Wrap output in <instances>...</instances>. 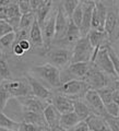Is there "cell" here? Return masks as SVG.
Listing matches in <instances>:
<instances>
[{"instance_id":"6da1fadb","label":"cell","mask_w":119,"mask_h":131,"mask_svg":"<svg viewBox=\"0 0 119 131\" xmlns=\"http://www.w3.org/2000/svg\"><path fill=\"white\" fill-rule=\"evenodd\" d=\"M32 71L36 77H38L39 79L45 81L47 84H49L51 88L58 89L61 85V79H60V70L58 68H56L55 66L50 64L49 62H46L44 64L35 66L33 67Z\"/></svg>"},{"instance_id":"7a4b0ae2","label":"cell","mask_w":119,"mask_h":131,"mask_svg":"<svg viewBox=\"0 0 119 131\" xmlns=\"http://www.w3.org/2000/svg\"><path fill=\"white\" fill-rule=\"evenodd\" d=\"M93 51V47L88 36H83L73 45V49L71 51V63L91 62Z\"/></svg>"},{"instance_id":"3957f363","label":"cell","mask_w":119,"mask_h":131,"mask_svg":"<svg viewBox=\"0 0 119 131\" xmlns=\"http://www.w3.org/2000/svg\"><path fill=\"white\" fill-rule=\"evenodd\" d=\"M1 85L7 90V92L10 94L11 98H20L32 95L31 86L28 84L26 78H19V79H10L3 80Z\"/></svg>"},{"instance_id":"277c9868","label":"cell","mask_w":119,"mask_h":131,"mask_svg":"<svg viewBox=\"0 0 119 131\" xmlns=\"http://www.w3.org/2000/svg\"><path fill=\"white\" fill-rule=\"evenodd\" d=\"M90 88L83 80H69L67 82H63L58 88L59 94H62L64 96H68L72 100H78L80 96L83 95Z\"/></svg>"},{"instance_id":"5b68a950","label":"cell","mask_w":119,"mask_h":131,"mask_svg":"<svg viewBox=\"0 0 119 131\" xmlns=\"http://www.w3.org/2000/svg\"><path fill=\"white\" fill-rule=\"evenodd\" d=\"M47 59L49 63L55 66L59 70L60 69H66L71 63V51L69 49L62 47L48 48Z\"/></svg>"},{"instance_id":"8992f818","label":"cell","mask_w":119,"mask_h":131,"mask_svg":"<svg viewBox=\"0 0 119 131\" xmlns=\"http://www.w3.org/2000/svg\"><path fill=\"white\" fill-rule=\"evenodd\" d=\"M83 81L89 85L90 89L96 90V91L104 89L106 86H109V77L105 74L103 71H101L100 69H97L92 62L88 74L84 78Z\"/></svg>"},{"instance_id":"52a82bcc","label":"cell","mask_w":119,"mask_h":131,"mask_svg":"<svg viewBox=\"0 0 119 131\" xmlns=\"http://www.w3.org/2000/svg\"><path fill=\"white\" fill-rule=\"evenodd\" d=\"M92 63L95 66L97 69H100L101 71H103L105 74H107L108 77H114V78L117 79L116 72H115V70H114V67H113L112 60H110V58H109L106 45L97 51V54L95 55V57H94Z\"/></svg>"},{"instance_id":"ba28073f","label":"cell","mask_w":119,"mask_h":131,"mask_svg":"<svg viewBox=\"0 0 119 131\" xmlns=\"http://www.w3.org/2000/svg\"><path fill=\"white\" fill-rule=\"evenodd\" d=\"M103 30L108 36L109 43H113L119 38V16L115 11L107 10Z\"/></svg>"},{"instance_id":"9c48e42d","label":"cell","mask_w":119,"mask_h":131,"mask_svg":"<svg viewBox=\"0 0 119 131\" xmlns=\"http://www.w3.org/2000/svg\"><path fill=\"white\" fill-rule=\"evenodd\" d=\"M84 100H85V103L89 105V107L92 109L93 114H96L102 117L107 115L105 110V105L103 104V102H102L96 90L89 89L84 94Z\"/></svg>"},{"instance_id":"30bf717a","label":"cell","mask_w":119,"mask_h":131,"mask_svg":"<svg viewBox=\"0 0 119 131\" xmlns=\"http://www.w3.org/2000/svg\"><path fill=\"white\" fill-rule=\"evenodd\" d=\"M25 78L27 79L28 84H30V86H31V92H32L33 96H35L36 98H38L40 101L50 102L51 96H52V93L50 90H48L42 82H39L36 78H34L31 74H27Z\"/></svg>"},{"instance_id":"8fae6325","label":"cell","mask_w":119,"mask_h":131,"mask_svg":"<svg viewBox=\"0 0 119 131\" xmlns=\"http://www.w3.org/2000/svg\"><path fill=\"white\" fill-rule=\"evenodd\" d=\"M68 24H69V18L67 14L64 13L63 9L61 7H58L56 12V20H55V37H54V42H61L63 39L66 32L68 28Z\"/></svg>"},{"instance_id":"7c38bea8","label":"cell","mask_w":119,"mask_h":131,"mask_svg":"<svg viewBox=\"0 0 119 131\" xmlns=\"http://www.w3.org/2000/svg\"><path fill=\"white\" fill-rule=\"evenodd\" d=\"M107 8L102 1H95V6L92 12V20H91V30L104 31V22L107 14Z\"/></svg>"},{"instance_id":"4fadbf2b","label":"cell","mask_w":119,"mask_h":131,"mask_svg":"<svg viewBox=\"0 0 119 131\" xmlns=\"http://www.w3.org/2000/svg\"><path fill=\"white\" fill-rule=\"evenodd\" d=\"M88 38L91 43L92 47H93V56H92V60L91 62L93 61L94 57L97 54V51L100 50L102 47H104L105 45L109 44V40H108V36L107 34L104 32V31H97V30H91L88 33Z\"/></svg>"},{"instance_id":"5bb4252c","label":"cell","mask_w":119,"mask_h":131,"mask_svg":"<svg viewBox=\"0 0 119 131\" xmlns=\"http://www.w3.org/2000/svg\"><path fill=\"white\" fill-rule=\"evenodd\" d=\"M55 20H56V13L48 15L42 27H40L43 34L44 47L46 49L50 48V45L52 44V40H54L55 37Z\"/></svg>"},{"instance_id":"9a60e30c","label":"cell","mask_w":119,"mask_h":131,"mask_svg":"<svg viewBox=\"0 0 119 131\" xmlns=\"http://www.w3.org/2000/svg\"><path fill=\"white\" fill-rule=\"evenodd\" d=\"M83 6V18L80 25V33L81 36H86L88 33L91 31V20H92V12L95 6V0H90V1L82 2Z\"/></svg>"},{"instance_id":"2e32d148","label":"cell","mask_w":119,"mask_h":131,"mask_svg":"<svg viewBox=\"0 0 119 131\" xmlns=\"http://www.w3.org/2000/svg\"><path fill=\"white\" fill-rule=\"evenodd\" d=\"M16 100H18L19 104L21 105L23 110H30V112H35L39 114H43L45 106L47 105L44 103V101H40L33 95L20 97V98H16Z\"/></svg>"},{"instance_id":"e0dca14e","label":"cell","mask_w":119,"mask_h":131,"mask_svg":"<svg viewBox=\"0 0 119 131\" xmlns=\"http://www.w3.org/2000/svg\"><path fill=\"white\" fill-rule=\"evenodd\" d=\"M73 101L72 98L64 96L62 94H57V95H52L50 100V104L58 110L60 115L73 112Z\"/></svg>"},{"instance_id":"ac0fdd59","label":"cell","mask_w":119,"mask_h":131,"mask_svg":"<svg viewBox=\"0 0 119 131\" xmlns=\"http://www.w3.org/2000/svg\"><path fill=\"white\" fill-rule=\"evenodd\" d=\"M43 116H44V119H45V122H46L47 127L51 131L59 128L60 114L50 103H48L45 106V108L43 110Z\"/></svg>"},{"instance_id":"d6986e66","label":"cell","mask_w":119,"mask_h":131,"mask_svg":"<svg viewBox=\"0 0 119 131\" xmlns=\"http://www.w3.org/2000/svg\"><path fill=\"white\" fill-rule=\"evenodd\" d=\"M84 121L88 126L89 131H109L104 118L96 114L92 113Z\"/></svg>"},{"instance_id":"ffe728a7","label":"cell","mask_w":119,"mask_h":131,"mask_svg":"<svg viewBox=\"0 0 119 131\" xmlns=\"http://www.w3.org/2000/svg\"><path fill=\"white\" fill-rule=\"evenodd\" d=\"M28 39L32 44V46L35 47H44V43H43V34H42V28H40L38 22L34 21L32 27L30 28L28 32Z\"/></svg>"},{"instance_id":"44dd1931","label":"cell","mask_w":119,"mask_h":131,"mask_svg":"<svg viewBox=\"0 0 119 131\" xmlns=\"http://www.w3.org/2000/svg\"><path fill=\"white\" fill-rule=\"evenodd\" d=\"M79 122H80V119L75 115L74 112L66 113V114L60 115L59 128L64 131H68L69 129H71L72 127H74L77 124H79Z\"/></svg>"},{"instance_id":"7402d4cb","label":"cell","mask_w":119,"mask_h":131,"mask_svg":"<svg viewBox=\"0 0 119 131\" xmlns=\"http://www.w3.org/2000/svg\"><path fill=\"white\" fill-rule=\"evenodd\" d=\"M81 37L82 36H81V33H80V28L78 27L70 19H69V24H68L67 32H66V35H64V37L61 42L71 45V44H75L77 40H79Z\"/></svg>"},{"instance_id":"603a6c76","label":"cell","mask_w":119,"mask_h":131,"mask_svg":"<svg viewBox=\"0 0 119 131\" xmlns=\"http://www.w3.org/2000/svg\"><path fill=\"white\" fill-rule=\"evenodd\" d=\"M22 116H23V120H22L23 122L32 124V125H35V126H47L46 122H45L43 114L22 109Z\"/></svg>"},{"instance_id":"cb8c5ba5","label":"cell","mask_w":119,"mask_h":131,"mask_svg":"<svg viewBox=\"0 0 119 131\" xmlns=\"http://www.w3.org/2000/svg\"><path fill=\"white\" fill-rule=\"evenodd\" d=\"M73 112H74L77 116L79 117L80 121H84L90 115L93 113L92 109L89 107V105L86 103H84V102L80 101V100L73 101Z\"/></svg>"},{"instance_id":"d4e9b609","label":"cell","mask_w":119,"mask_h":131,"mask_svg":"<svg viewBox=\"0 0 119 131\" xmlns=\"http://www.w3.org/2000/svg\"><path fill=\"white\" fill-rule=\"evenodd\" d=\"M15 42V33H8L5 36L0 37V54H7L12 51V47Z\"/></svg>"},{"instance_id":"484cf974","label":"cell","mask_w":119,"mask_h":131,"mask_svg":"<svg viewBox=\"0 0 119 131\" xmlns=\"http://www.w3.org/2000/svg\"><path fill=\"white\" fill-rule=\"evenodd\" d=\"M51 5H52V2L38 6L37 8H36V10L34 11L35 19H36V21L38 22L40 27H42V25L44 24L45 20L47 19V16L49 15V12H50V10H51Z\"/></svg>"},{"instance_id":"4316f807","label":"cell","mask_w":119,"mask_h":131,"mask_svg":"<svg viewBox=\"0 0 119 131\" xmlns=\"http://www.w3.org/2000/svg\"><path fill=\"white\" fill-rule=\"evenodd\" d=\"M19 126H20V122L13 120L9 116H7L2 110H0V128L18 131Z\"/></svg>"},{"instance_id":"83f0119b","label":"cell","mask_w":119,"mask_h":131,"mask_svg":"<svg viewBox=\"0 0 119 131\" xmlns=\"http://www.w3.org/2000/svg\"><path fill=\"white\" fill-rule=\"evenodd\" d=\"M35 20L36 19H35L34 12H30V13H26V14H22L21 19H20L18 30L30 31V28L32 27V25H33V23H34Z\"/></svg>"},{"instance_id":"f1b7e54d","label":"cell","mask_w":119,"mask_h":131,"mask_svg":"<svg viewBox=\"0 0 119 131\" xmlns=\"http://www.w3.org/2000/svg\"><path fill=\"white\" fill-rule=\"evenodd\" d=\"M0 77L3 80H10L12 79V74L8 64V61L6 59V57L0 54Z\"/></svg>"},{"instance_id":"f546056e","label":"cell","mask_w":119,"mask_h":131,"mask_svg":"<svg viewBox=\"0 0 119 131\" xmlns=\"http://www.w3.org/2000/svg\"><path fill=\"white\" fill-rule=\"evenodd\" d=\"M97 93H98V95H100L101 100H102V102H103L104 105H107V104L110 103V102H113V93H114L113 88L106 86L104 89L97 90Z\"/></svg>"},{"instance_id":"4dcf8cb0","label":"cell","mask_w":119,"mask_h":131,"mask_svg":"<svg viewBox=\"0 0 119 131\" xmlns=\"http://www.w3.org/2000/svg\"><path fill=\"white\" fill-rule=\"evenodd\" d=\"M106 48H107L109 58H110V60H112L114 70H115V72H116L117 79H119V56L117 55V52L115 51V49L112 46H109V44L106 45Z\"/></svg>"},{"instance_id":"1f68e13d","label":"cell","mask_w":119,"mask_h":131,"mask_svg":"<svg viewBox=\"0 0 119 131\" xmlns=\"http://www.w3.org/2000/svg\"><path fill=\"white\" fill-rule=\"evenodd\" d=\"M80 3L79 0H62V9L64 11V13L67 14L69 19L71 18V15L73 13V11L75 10V8Z\"/></svg>"},{"instance_id":"d6a6232c","label":"cell","mask_w":119,"mask_h":131,"mask_svg":"<svg viewBox=\"0 0 119 131\" xmlns=\"http://www.w3.org/2000/svg\"><path fill=\"white\" fill-rule=\"evenodd\" d=\"M82 18H83V6H82V2H80L79 5H78V7L75 8V10L73 11L70 20L80 28L81 22H82Z\"/></svg>"},{"instance_id":"836d02e7","label":"cell","mask_w":119,"mask_h":131,"mask_svg":"<svg viewBox=\"0 0 119 131\" xmlns=\"http://www.w3.org/2000/svg\"><path fill=\"white\" fill-rule=\"evenodd\" d=\"M103 118L107 124L109 131H119V117H112L109 115H106Z\"/></svg>"},{"instance_id":"e575fe53","label":"cell","mask_w":119,"mask_h":131,"mask_svg":"<svg viewBox=\"0 0 119 131\" xmlns=\"http://www.w3.org/2000/svg\"><path fill=\"white\" fill-rule=\"evenodd\" d=\"M11 100L10 94L7 92V90L0 84V110H5L6 106L8 104V102Z\"/></svg>"},{"instance_id":"d590c367","label":"cell","mask_w":119,"mask_h":131,"mask_svg":"<svg viewBox=\"0 0 119 131\" xmlns=\"http://www.w3.org/2000/svg\"><path fill=\"white\" fill-rule=\"evenodd\" d=\"M16 6H18L21 14H26L30 13V12H33L30 0H16Z\"/></svg>"},{"instance_id":"8d00e7d4","label":"cell","mask_w":119,"mask_h":131,"mask_svg":"<svg viewBox=\"0 0 119 131\" xmlns=\"http://www.w3.org/2000/svg\"><path fill=\"white\" fill-rule=\"evenodd\" d=\"M105 110H106V114L109 115V116L119 117V105L114 103V102H110L109 104L105 105Z\"/></svg>"},{"instance_id":"74e56055","label":"cell","mask_w":119,"mask_h":131,"mask_svg":"<svg viewBox=\"0 0 119 131\" xmlns=\"http://www.w3.org/2000/svg\"><path fill=\"white\" fill-rule=\"evenodd\" d=\"M11 32H14V31L10 26V24L6 20H0V37H2V36H5L6 34Z\"/></svg>"},{"instance_id":"f35d334b","label":"cell","mask_w":119,"mask_h":131,"mask_svg":"<svg viewBox=\"0 0 119 131\" xmlns=\"http://www.w3.org/2000/svg\"><path fill=\"white\" fill-rule=\"evenodd\" d=\"M36 127L35 125H32V124H26V122H20V126H19V129L18 131H35L36 130Z\"/></svg>"},{"instance_id":"ab89813d","label":"cell","mask_w":119,"mask_h":131,"mask_svg":"<svg viewBox=\"0 0 119 131\" xmlns=\"http://www.w3.org/2000/svg\"><path fill=\"white\" fill-rule=\"evenodd\" d=\"M14 44L20 45V47H21L24 51H28L32 48V44L30 42V39H21V40H19V42H16Z\"/></svg>"},{"instance_id":"60d3db41","label":"cell","mask_w":119,"mask_h":131,"mask_svg":"<svg viewBox=\"0 0 119 131\" xmlns=\"http://www.w3.org/2000/svg\"><path fill=\"white\" fill-rule=\"evenodd\" d=\"M68 131H89V128L86 124H85V121H80L79 124H77L74 127H72Z\"/></svg>"},{"instance_id":"b9f144b4","label":"cell","mask_w":119,"mask_h":131,"mask_svg":"<svg viewBox=\"0 0 119 131\" xmlns=\"http://www.w3.org/2000/svg\"><path fill=\"white\" fill-rule=\"evenodd\" d=\"M12 54H13L14 56H18V57H22L24 54H25V51L20 47V45L14 44L13 47H12Z\"/></svg>"},{"instance_id":"7bdbcfd3","label":"cell","mask_w":119,"mask_h":131,"mask_svg":"<svg viewBox=\"0 0 119 131\" xmlns=\"http://www.w3.org/2000/svg\"><path fill=\"white\" fill-rule=\"evenodd\" d=\"M13 3H16V0H0V7H8Z\"/></svg>"},{"instance_id":"ee69618b","label":"cell","mask_w":119,"mask_h":131,"mask_svg":"<svg viewBox=\"0 0 119 131\" xmlns=\"http://www.w3.org/2000/svg\"><path fill=\"white\" fill-rule=\"evenodd\" d=\"M30 2H31V7H32V10L33 12H34L36 10V8H37L39 6V2H40V0H30Z\"/></svg>"},{"instance_id":"f6af8a7d","label":"cell","mask_w":119,"mask_h":131,"mask_svg":"<svg viewBox=\"0 0 119 131\" xmlns=\"http://www.w3.org/2000/svg\"><path fill=\"white\" fill-rule=\"evenodd\" d=\"M114 90L118 93V95H119V80L115 81V88H114Z\"/></svg>"},{"instance_id":"bcb514c9","label":"cell","mask_w":119,"mask_h":131,"mask_svg":"<svg viewBox=\"0 0 119 131\" xmlns=\"http://www.w3.org/2000/svg\"><path fill=\"white\" fill-rule=\"evenodd\" d=\"M0 131H15V130H9V129H3V128H0Z\"/></svg>"},{"instance_id":"7dc6e473","label":"cell","mask_w":119,"mask_h":131,"mask_svg":"<svg viewBox=\"0 0 119 131\" xmlns=\"http://www.w3.org/2000/svg\"><path fill=\"white\" fill-rule=\"evenodd\" d=\"M52 131H64V130H62V129H60V128H57V129H55V130H52Z\"/></svg>"},{"instance_id":"c3c4849f","label":"cell","mask_w":119,"mask_h":131,"mask_svg":"<svg viewBox=\"0 0 119 131\" xmlns=\"http://www.w3.org/2000/svg\"><path fill=\"white\" fill-rule=\"evenodd\" d=\"M80 2H85V1H90V0H79Z\"/></svg>"},{"instance_id":"681fc988","label":"cell","mask_w":119,"mask_h":131,"mask_svg":"<svg viewBox=\"0 0 119 131\" xmlns=\"http://www.w3.org/2000/svg\"><path fill=\"white\" fill-rule=\"evenodd\" d=\"M2 81H3V79H2V78H1V77H0V84H1V83H2Z\"/></svg>"},{"instance_id":"f907efd6","label":"cell","mask_w":119,"mask_h":131,"mask_svg":"<svg viewBox=\"0 0 119 131\" xmlns=\"http://www.w3.org/2000/svg\"><path fill=\"white\" fill-rule=\"evenodd\" d=\"M118 16H119V0H118Z\"/></svg>"},{"instance_id":"816d5d0a","label":"cell","mask_w":119,"mask_h":131,"mask_svg":"<svg viewBox=\"0 0 119 131\" xmlns=\"http://www.w3.org/2000/svg\"><path fill=\"white\" fill-rule=\"evenodd\" d=\"M109 1H115V0H109Z\"/></svg>"},{"instance_id":"f5cc1de1","label":"cell","mask_w":119,"mask_h":131,"mask_svg":"<svg viewBox=\"0 0 119 131\" xmlns=\"http://www.w3.org/2000/svg\"><path fill=\"white\" fill-rule=\"evenodd\" d=\"M98 1H101V0H98Z\"/></svg>"}]
</instances>
